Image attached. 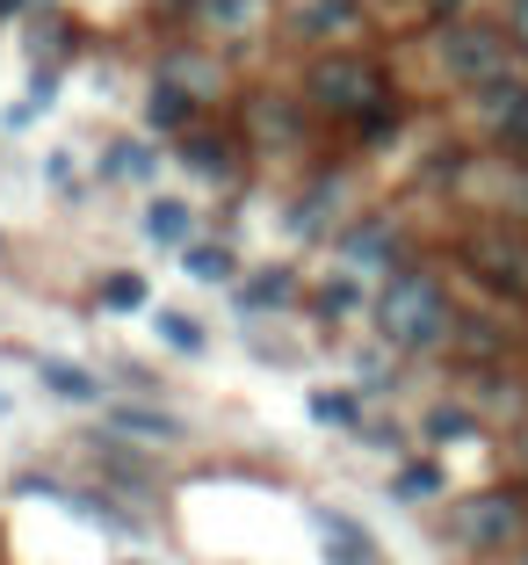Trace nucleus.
I'll use <instances>...</instances> for the list:
<instances>
[{"instance_id": "nucleus-1", "label": "nucleus", "mask_w": 528, "mask_h": 565, "mask_svg": "<svg viewBox=\"0 0 528 565\" xmlns=\"http://www.w3.org/2000/svg\"><path fill=\"white\" fill-rule=\"evenodd\" d=\"M377 333L391 341V349H406V355H420V349H434L449 333V298H442V282L434 276H391L377 290Z\"/></svg>"}, {"instance_id": "nucleus-2", "label": "nucleus", "mask_w": 528, "mask_h": 565, "mask_svg": "<svg viewBox=\"0 0 528 565\" xmlns=\"http://www.w3.org/2000/svg\"><path fill=\"white\" fill-rule=\"evenodd\" d=\"M312 95H319V109H333V117H377L384 81H377L369 58H326V66H312Z\"/></svg>"}, {"instance_id": "nucleus-3", "label": "nucleus", "mask_w": 528, "mask_h": 565, "mask_svg": "<svg viewBox=\"0 0 528 565\" xmlns=\"http://www.w3.org/2000/svg\"><path fill=\"white\" fill-rule=\"evenodd\" d=\"M442 66L456 73V81H471V87H499V73H507V44H499L493 30L456 22V30H442Z\"/></svg>"}, {"instance_id": "nucleus-4", "label": "nucleus", "mask_w": 528, "mask_h": 565, "mask_svg": "<svg viewBox=\"0 0 528 565\" xmlns=\"http://www.w3.org/2000/svg\"><path fill=\"white\" fill-rule=\"evenodd\" d=\"M514 530H521V500H507V493H478V500H463V508H456V536L471 551L514 544Z\"/></svg>"}, {"instance_id": "nucleus-5", "label": "nucleus", "mask_w": 528, "mask_h": 565, "mask_svg": "<svg viewBox=\"0 0 528 565\" xmlns=\"http://www.w3.org/2000/svg\"><path fill=\"white\" fill-rule=\"evenodd\" d=\"M101 420H109L116 435H131V443H188V420L182 414H160V406H101Z\"/></svg>"}, {"instance_id": "nucleus-6", "label": "nucleus", "mask_w": 528, "mask_h": 565, "mask_svg": "<svg viewBox=\"0 0 528 565\" xmlns=\"http://www.w3.org/2000/svg\"><path fill=\"white\" fill-rule=\"evenodd\" d=\"M138 225H146L152 247H188V239H196V211H188L182 196H152Z\"/></svg>"}, {"instance_id": "nucleus-7", "label": "nucleus", "mask_w": 528, "mask_h": 565, "mask_svg": "<svg viewBox=\"0 0 528 565\" xmlns=\"http://www.w3.org/2000/svg\"><path fill=\"white\" fill-rule=\"evenodd\" d=\"M36 377L51 384V392H58V399H101V384L87 377V370H73V363H58V355H44V363H36Z\"/></svg>"}, {"instance_id": "nucleus-8", "label": "nucleus", "mask_w": 528, "mask_h": 565, "mask_svg": "<svg viewBox=\"0 0 528 565\" xmlns=\"http://www.w3.org/2000/svg\"><path fill=\"white\" fill-rule=\"evenodd\" d=\"M188 109H196V95H188V87L174 81V73H160V87H152V124H166V131H174V124H182Z\"/></svg>"}, {"instance_id": "nucleus-9", "label": "nucleus", "mask_w": 528, "mask_h": 565, "mask_svg": "<svg viewBox=\"0 0 528 565\" xmlns=\"http://www.w3.org/2000/svg\"><path fill=\"white\" fill-rule=\"evenodd\" d=\"M138 305H146V276H131V268L101 276V312H138Z\"/></svg>"}, {"instance_id": "nucleus-10", "label": "nucleus", "mask_w": 528, "mask_h": 565, "mask_svg": "<svg viewBox=\"0 0 528 565\" xmlns=\"http://www.w3.org/2000/svg\"><path fill=\"white\" fill-rule=\"evenodd\" d=\"M152 327H160V341H166V349H182V355H203V327H196L188 312H160Z\"/></svg>"}, {"instance_id": "nucleus-11", "label": "nucleus", "mask_w": 528, "mask_h": 565, "mask_svg": "<svg viewBox=\"0 0 528 565\" xmlns=\"http://www.w3.org/2000/svg\"><path fill=\"white\" fill-rule=\"evenodd\" d=\"M231 247H188V276L196 282H231Z\"/></svg>"}, {"instance_id": "nucleus-12", "label": "nucleus", "mask_w": 528, "mask_h": 565, "mask_svg": "<svg viewBox=\"0 0 528 565\" xmlns=\"http://www.w3.org/2000/svg\"><path fill=\"white\" fill-rule=\"evenodd\" d=\"M101 167H109V174H123V182H146V174H152V152L146 146H109V152H101Z\"/></svg>"}, {"instance_id": "nucleus-13", "label": "nucleus", "mask_w": 528, "mask_h": 565, "mask_svg": "<svg viewBox=\"0 0 528 565\" xmlns=\"http://www.w3.org/2000/svg\"><path fill=\"white\" fill-rule=\"evenodd\" d=\"M355 414H363L355 392H312V420H326V428H347Z\"/></svg>"}, {"instance_id": "nucleus-14", "label": "nucleus", "mask_w": 528, "mask_h": 565, "mask_svg": "<svg viewBox=\"0 0 528 565\" xmlns=\"http://www.w3.org/2000/svg\"><path fill=\"white\" fill-rule=\"evenodd\" d=\"M282 290H290V276L276 268V276H254V282H247V298H239V305H247V312H276V305H282Z\"/></svg>"}, {"instance_id": "nucleus-15", "label": "nucleus", "mask_w": 528, "mask_h": 565, "mask_svg": "<svg viewBox=\"0 0 528 565\" xmlns=\"http://www.w3.org/2000/svg\"><path fill=\"white\" fill-rule=\"evenodd\" d=\"M326 551H341L347 565L355 558H369V536H355V522H341V515H326Z\"/></svg>"}, {"instance_id": "nucleus-16", "label": "nucleus", "mask_w": 528, "mask_h": 565, "mask_svg": "<svg viewBox=\"0 0 528 565\" xmlns=\"http://www.w3.org/2000/svg\"><path fill=\"white\" fill-rule=\"evenodd\" d=\"M398 493H406V500L442 493V465H406V471H398Z\"/></svg>"}, {"instance_id": "nucleus-17", "label": "nucleus", "mask_w": 528, "mask_h": 565, "mask_svg": "<svg viewBox=\"0 0 528 565\" xmlns=\"http://www.w3.org/2000/svg\"><path fill=\"white\" fill-rule=\"evenodd\" d=\"M298 22H304L312 36H326V30H347V22H355V8H347V0H319L312 15H298Z\"/></svg>"}, {"instance_id": "nucleus-18", "label": "nucleus", "mask_w": 528, "mask_h": 565, "mask_svg": "<svg viewBox=\"0 0 528 565\" xmlns=\"http://www.w3.org/2000/svg\"><path fill=\"white\" fill-rule=\"evenodd\" d=\"M471 262H478V268H493V276H514V282H528V262H521V254H499V247H471Z\"/></svg>"}, {"instance_id": "nucleus-19", "label": "nucleus", "mask_w": 528, "mask_h": 565, "mask_svg": "<svg viewBox=\"0 0 528 565\" xmlns=\"http://www.w3.org/2000/svg\"><path fill=\"white\" fill-rule=\"evenodd\" d=\"M319 305H326V312H355V305H363V290H355V276H326Z\"/></svg>"}, {"instance_id": "nucleus-20", "label": "nucleus", "mask_w": 528, "mask_h": 565, "mask_svg": "<svg viewBox=\"0 0 528 565\" xmlns=\"http://www.w3.org/2000/svg\"><path fill=\"white\" fill-rule=\"evenodd\" d=\"M499 131H507L514 146L528 138V87H521V95H507V102H499Z\"/></svg>"}, {"instance_id": "nucleus-21", "label": "nucleus", "mask_w": 528, "mask_h": 565, "mask_svg": "<svg viewBox=\"0 0 528 565\" xmlns=\"http://www.w3.org/2000/svg\"><path fill=\"white\" fill-rule=\"evenodd\" d=\"M203 15H211L217 30H247V22H254V0H211Z\"/></svg>"}, {"instance_id": "nucleus-22", "label": "nucleus", "mask_w": 528, "mask_h": 565, "mask_svg": "<svg viewBox=\"0 0 528 565\" xmlns=\"http://www.w3.org/2000/svg\"><path fill=\"white\" fill-rule=\"evenodd\" d=\"M384 239H391V233H377V225H369V233H355V239H347V262H355V268H363V262H384Z\"/></svg>"}, {"instance_id": "nucleus-23", "label": "nucleus", "mask_w": 528, "mask_h": 565, "mask_svg": "<svg viewBox=\"0 0 528 565\" xmlns=\"http://www.w3.org/2000/svg\"><path fill=\"white\" fill-rule=\"evenodd\" d=\"M463 428H471V420H463L456 406H442V414H434V435H442V443H449V435H463Z\"/></svg>"}, {"instance_id": "nucleus-24", "label": "nucleus", "mask_w": 528, "mask_h": 565, "mask_svg": "<svg viewBox=\"0 0 528 565\" xmlns=\"http://www.w3.org/2000/svg\"><path fill=\"white\" fill-rule=\"evenodd\" d=\"M514 30H521V44H528V0H514Z\"/></svg>"}, {"instance_id": "nucleus-25", "label": "nucleus", "mask_w": 528, "mask_h": 565, "mask_svg": "<svg viewBox=\"0 0 528 565\" xmlns=\"http://www.w3.org/2000/svg\"><path fill=\"white\" fill-rule=\"evenodd\" d=\"M0 15H15V0H0Z\"/></svg>"}, {"instance_id": "nucleus-26", "label": "nucleus", "mask_w": 528, "mask_h": 565, "mask_svg": "<svg viewBox=\"0 0 528 565\" xmlns=\"http://www.w3.org/2000/svg\"><path fill=\"white\" fill-rule=\"evenodd\" d=\"M131 565H138V558H131Z\"/></svg>"}]
</instances>
